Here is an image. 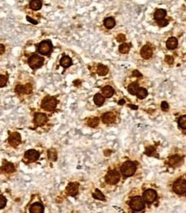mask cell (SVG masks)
<instances>
[{
    "instance_id": "1",
    "label": "cell",
    "mask_w": 186,
    "mask_h": 213,
    "mask_svg": "<svg viewBox=\"0 0 186 213\" xmlns=\"http://www.w3.org/2000/svg\"><path fill=\"white\" fill-rule=\"evenodd\" d=\"M121 171L122 174L125 177H130V176H132L135 173V171H136V166L132 161H126L121 166Z\"/></svg>"
},
{
    "instance_id": "2",
    "label": "cell",
    "mask_w": 186,
    "mask_h": 213,
    "mask_svg": "<svg viewBox=\"0 0 186 213\" xmlns=\"http://www.w3.org/2000/svg\"><path fill=\"white\" fill-rule=\"evenodd\" d=\"M57 105V101L54 97L51 96H47L45 97L41 102V107L45 110H54L55 109V107Z\"/></svg>"
},
{
    "instance_id": "3",
    "label": "cell",
    "mask_w": 186,
    "mask_h": 213,
    "mask_svg": "<svg viewBox=\"0 0 186 213\" xmlns=\"http://www.w3.org/2000/svg\"><path fill=\"white\" fill-rule=\"evenodd\" d=\"M129 205L133 211L139 212V211H141L145 207V201L141 197H135L131 199Z\"/></svg>"
},
{
    "instance_id": "4",
    "label": "cell",
    "mask_w": 186,
    "mask_h": 213,
    "mask_svg": "<svg viewBox=\"0 0 186 213\" xmlns=\"http://www.w3.org/2000/svg\"><path fill=\"white\" fill-rule=\"evenodd\" d=\"M28 62L32 69H37L43 65L44 60L42 57L39 56L37 54H33L32 56L30 57Z\"/></svg>"
},
{
    "instance_id": "5",
    "label": "cell",
    "mask_w": 186,
    "mask_h": 213,
    "mask_svg": "<svg viewBox=\"0 0 186 213\" xmlns=\"http://www.w3.org/2000/svg\"><path fill=\"white\" fill-rule=\"evenodd\" d=\"M173 191L178 194H185L186 192V180L183 179H178L173 184Z\"/></svg>"
},
{
    "instance_id": "6",
    "label": "cell",
    "mask_w": 186,
    "mask_h": 213,
    "mask_svg": "<svg viewBox=\"0 0 186 213\" xmlns=\"http://www.w3.org/2000/svg\"><path fill=\"white\" fill-rule=\"evenodd\" d=\"M52 49V43L50 41H43L38 45V51L40 54H47Z\"/></svg>"
},
{
    "instance_id": "7",
    "label": "cell",
    "mask_w": 186,
    "mask_h": 213,
    "mask_svg": "<svg viewBox=\"0 0 186 213\" xmlns=\"http://www.w3.org/2000/svg\"><path fill=\"white\" fill-rule=\"evenodd\" d=\"M105 179H106V182L110 185H115L119 179H120V175L118 174V172L115 171V170H111L110 171L106 176H105Z\"/></svg>"
},
{
    "instance_id": "8",
    "label": "cell",
    "mask_w": 186,
    "mask_h": 213,
    "mask_svg": "<svg viewBox=\"0 0 186 213\" xmlns=\"http://www.w3.org/2000/svg\"><path fill=\"white\" fill-rule=\"evenodd\" d=\"M157 198V193L154 190H152V189H148L147 191L144 192L143 193V199H144V201L148 202V203H152Z\"/></svg>"
},
{
    "instance_id": "9",
    "label": "cell",
    "mask_w": 186,
    "mask_h": 213,
    "mask_svg": "<svg viewBox=\"0 0 186 213\" xmlns=\"http://www.w3.org/2000/svg\"><path fill=\"white\" fill-rule=\"evenodd\" d=\"M21 142V136L17 132H13L9 136V143L12 147H17Z\"/></svg>"
},
{
    "instance_id": "10",
    "label": "cell",
    "mask_w": 186,
    "mask_h": 213,
    "mask_svg": "<svg viewBox=\"0 0 186 213\" xmlns=\"http://www.w3.org/2000/svg\"><path fill=\"white\" fill-rule=\"evenodd\" d=\"M40 154L36 150H34V149H30V150H28L25 154H24V157L25 159H27L28 161H36L38 158H39Z\"/></svg>"
},
{
    "instance_id": "11",
    "label": "cell",
    "mask_w": 186,
    "mask_h": 213,
    "mask_svg": "<svg viewBox=\"0 0 186 213\" xmlns=\"http://www.w3.org/2000/svg\"><path fill=\"white\" fill-rule=\"evenodd\" d=\"M47 121V117L45 114L43 113H36L35 115V119L34 122L36 125H42L44 123H46Z\"/></svg>"
},
{
    "instance_id": "12",
    "label": "cell",
    "mask_w": 186,
    "mask_h": 213,
    "mask_svg": "<svg viewBox=\"0 0 186 213\" xmlns=\"http://www.w3.org/2000/svg\"><path fill=\"white\" fill-rule=\"evenodd\" d=\"M78 191V184L77 183H69L67 187V192L68 195H71V196H74L77 194Z\"/></svg>"
},
{
    "instance_id": "13",
    "label": "cell",
    "mask_w": 186,
    "mask_h": 213,
    "mask_svg": "<svg viewBox=\"0 0 186 213\" xmlns=\"http://www.w3.org/2000/svg\"><path fill=\"white\" fill-rule=\"evenodd\" d=\"M141 56H142L144 59L148 60L149 58H151V56L152 55V48L150 46H148V45L144 46V47L141 48Z\"/></svg>"
},
{
    "instance_id": "14",
    "label": "cell",
    "mask_w": 186,
    "mask_h": 213,
    "mask_svg": "<svg viewBox=\"0 0 186 213\" xmlns=\"http://www.w3.org/2000/svg\"><path fill=\"white\" fill-rule=\"evenodd\" d=\"M102 119H103V122L104 123H107V124H110V123H112L115 122V116L111 113V112H107L105 114L103 115L102 116Z\"/></svg>"
},
{
    "instance_id": "15",
    "label": "cell",
    "mask_w": 186,
    "mask_h": 213,
    "mask_svg": "<svg viewBox=\"0 0 186 213\" xmlns=\"http://www.w3.org/2000/svg\"><path fill=\"white\" fill-rule=\"evenodd\" d=\"M30 212L31 213H42L44 212V207L40 203H35L31 205Z\"/></svg>"
},
{
    "instance_id": "16",
    "label": "cell",
    "mask_w": 186,
    "mask_h": 213,
    "mask_svg": "<svg viewBox=\"0 0 186 213\" xmlns=\"http://www.w3.org/2000/svg\"><path fill=\"white\" fill-rule=\"evenodd\" d=\"M178 46V40L175 37H171L166 41V47L169 49H174Z\"/></svg>"
},
{
    "instance_id": "17",
    "label": "cell",
    "mask_w": 186,
    "mask_h": 213,
    "mask_svg": "<svg viewBox=\"0 0 186 213\" xmlns=\"http://www.w3.org/2000/svg\"><path fill=\"white\" fill-rule=\"evenodd\" d=\"M102 92H103V96L105 97V98H111L112 95L114 94V89L112 88L111 86H105L103 88L102 90Z\"/></svg>"
},
{
    "instance_id": "18",
    "label": "cell",
    "mask_w": 186,
    "mask_h": 213,
    "mask_svg": "<svg viewBox=\"0 0 186 213\" xmlns=\"http://www.w3.org/2000/svg\"><path fill=\"white\" fill-rule=\"evenodd\" d=\"M166 15V11L165 10H162V9H159V10H157L154 13V18L156 20H162Z\"/></svg>"
},
{
    "instance_id": "19",
    "label": "cell",
    "mask_w": 186,
    "mask_h": 213,
    "mask_svg": "<svg viewBox=\"0 0 186 213\" xmlns=\"http://www.w3.org/2000/svg\"><path fill=\"white\" fill-rule=\"evenodd\" d=\"M60 65L63 68H68V67H70L72 65V60L68 56H63L61 58V60H60Z\"/></svg>"
},
{
    "instance_id": "20",
    "label": "cell",
    "mask_w": 186,
    "mask_h": 213,
    "mask_svg": "<svg viewBox=\"0 0 186 213\" xmlns=\"http://www.w3.org/2000/svg\"><path fill=\"white\" fill-rule=\"evenodd\" d=\"M42 3L40 0H31L30 3V6L31 9H33L34 10H38L41 8Z\"/></svg>"
},
{
    "instance_id": "21",
    "label": "cell",
    "mask_w": 186,
    "mask_h": 213,
    "mask_svg": "<svg viewBox=\"0 0 186 213\" xmlns=\"http://www.w3.org/2000/svg\"><path fill=\"white\" fill-rule=\"evenodd\" d=\"M139 88H140L139 87V84L137 82H134V83H132V84L129 85V86H128V92L132 95H136V92H137V91H138Z\"/></svg>"
},
{
    "instance_id": "22",
    "label": "cell",
    "mask_w": 186,
    "mask_h": 213,
    "mask_svg": "<svg viewBox=\"0 0 186 213\" xmlns=\"http://www.w3.org/2000/svg\"><path fill=\"white\" fill-rule=\"evenodd\" d=\"M2 169H3L5 173L10 174V173H13V172L15 171V167H14V165H13L12 163L6 162V163L3 166Z\"/></svg>"
},
{
    "instance_id": "23",
    "label": "cell",
    "mask_w": 186,
    "mask_h": 213,
    "mask_svg": "<svg viewBox=\"0 0 186 213\" xmlns=\"http://www.w3.org/2000/svg\"><path fill=\"white\" fill-rule=\"evenodd\" d=\"M181 161H182V159H181L179 156L174 155V156H172V157L170 158V160H169V164H170L171 166H172V167H176V166H178V165L181 162Z\"/></svg>"
},
{
    "instance_id": "24",
    "label": "cell",
    "mask_w": 186,
    "mask_h": 213,
    "mask_svg": "<svg viewBox=\"0 0 186 213\" xmlns=\"http://www.w3.org/2000/svg\"><path fill=\"white\" fill-rule=\"evenodd\" d=\"M94 102L97 106H101L104 102V97L101 94H96L94 97Z\"/></svg>"
},
{
    "instance_id": "25",
    "label": "cell",
    "mask_w": 186,
    "mask_h": 213,
    "mask_svg": "<svg viewBox=\"0 0 186 213\" xmlns=\"http://www.w3.org/2000/svg\"><path fill=\"white\" fill-rule=\"evenodd\" d=\"M115 25V21L112 17H108L104 20V26L107 29H112Z\"/></svg>"
},
{
    "instance_id": "26",
    "label": "cell",
    "mask_w": 186,
    "mask_h": 213,
    "mask_svg": "<svg viewBox=\"0 0 186 213\" xmlns=\"http://www.w3.org/2000/svg\"><path fill=\"white\" fill-rule=\"evenodd\" d=\"M98 123H99V119L97 117H91V118H89L87 120V124L92 128L97 127L98 125Z\"/></svg>"
},
{
    "instance_id": "27",
    "label": "cell",
    "mask_w": 186,
    "mask_h": 213,
    "mask_svg": "<svg viewBox=\"0 0 186 213\" xmlns=\"http://www.w3.org/2000/svg\"><path fill=\"white\" fill-rule=\"evenodd\" d=\"M109 69L107 67L104 66V65H98L97 67V73L100 75V76H104L108 73Z\"/></svg>"
},
{
    "instance_id": "28",
    "label": "cell",
    "mask_w": 186,
    "mask_h": 213,
    "mask_svg": "<svg viewBox=\"0 0 186 213\" xmlns=\"http://www.w3.org/2000/svg\"><path fill=\"white\" fill-rule=\"evenodd\" d=\"M136 95H137V97H138L140 99H145V98L147 97L148 92H147V90L144 89V88H139L138 91H137V92H136Z\"/></svg>"
},
{
    "instance_id": "29",
    "label": "cell",
    "mask_w": 186,
    "mask_h": 213,
    "mask_svg": "<svg viewBox=\"0 0 186 213\" xmlns=\"http://www.w3.org/2000/svg\"><path fill=\"white\" fill-rule=\"evenodd\" d=\"M47 156L49 158V160L53 161H55L57 160V152L55 149H49L48 150V153H47Z\"/></svg>"
},
{
    "instance_id": "30",
    "label": "cell",
    "mask_w": 186,
    "mask_h": 213,
    "mask_svg": "<svg viewBox=\"0 0 186 213\" xmlns=\"http://www.w3.org/2000/svg\"><path fill=\"white\" fill-rule=\"evenodd\" d=\"M92 196H93V198H94V199H98V200H104V201L105 200V197H104V194H103V193H102V192H101L99 190H97V189L95 191V192L93 193V195H92Z\"/></svg>"
},
{
    "instance_id": "31",
    "label": "cell",
    "mask_w": 186,
    "mask_h": 213,
    "mask_svg": "<svg viewBox=\"0 0 186 213\" xmlns=\"http://www.w3.org/2000/svg\"><path fill=\"white\" fill-rule=\"evenodd\" d=\"M119 51L121 54H127L129 51V46L126 43H123L119 47Z\"/></svg>"
},
{
    "instance_id": "32",
    "label": "cell",
    "mask_w": 186,
    "mask_h": 213,
    "mask_svg": "<svg viewBox=\"0 0 186 213\" xmlns=\"http://www.w3.org/2000/svg\"><path fill=\"white\" fill-rule=\"evenodd\" d=\"M178 124L182 129H186V116H183L178 119Z\"/></svg>"
},
{
    "instance_id": "33",
    "label": "cell",
    "mask_w": 186,
    "mask_h": 213,
    "mask_svg": "<svg viewBox=\"0 0 186 213\" xmlns=\"http://www.w3.org/2000/svg\"><path fill=\"white\" fill-rule=\"evenodd\" d=\"M155 152H156V151H155V148H154L153 147L150 146V147H148V148H146L145 154L149 155V156H151V155H153Z\"/></svg>"
},
{
    "instance_id": "34",
    "label": "cell",
    "mask_w": 186,
    "mask_h": 213,
    "mask_svg": "<svg viewBox=\"0 0 186 213\" xmlns=\"http://www.w3.org/2000/svg\"><path fill=\"white\" fill-rule=\"evenodd\" d=\"M7 83V77L4 75H0V87H3Z\"/></svg>"
},
{
    "instance_id": "35",
    "label": "cell",
    "mask_w": 186,
    "mask_h": 213,
    "mask_svg": "<svg viewBox=\"0 0 186 213\" xmlns=\"http://www.w3.org/2000/svg\"><path fill=\"white\" fill-rule=\"evenodd\" d=\"M6 202H7L6 199L3 196L0 195V209L3 208L6 205Z\"/></svg>"
},
{
    "instance_id": "36",
    "label": "cell",
    "mask_w": 186,
    "mask_h": 213,
    "mask_svg": "<svg viewBox=\"0 0 186 213\" xmlns=\"http://www.w3.org/2000/svg\"><path fill=\"white\" fill-rule=\"evenodd\" d=\"M165 62H167L168 64H172L173 63V57L171 56V55H167L165 57Z\"/></svg>"
},
{
    "instance_id": "37",
    "label": "cell",
    "mask_w": 186,
    "mask_h": 213,
    "mask_svg": "<svg viewBox=\"0 0 186 213\" xmlns=\"http://www.w3.org/2000/svg\"><path fill=\"white\" fill-rule=\"evenodd\" d=\"M117 41H119V42H122V41H125V39H126V37L124 35H122V34H120V35H118L117 36Z\"/></svg>"
},
{
    "instance_id": "38",
    "label": "cell",
    "mask_w": 186,
    "mask_h": 213,
    "mask_svg": "<svg viewBox=\"0 0 186 213\" xmlns=\"http://www.w3.org/2000/svg\"><path fill=\"white\" fill-rule=\"evenodd\" d=\"M168 24V21L167 20H159V25L160 26V27H164V26H166Z\"/></svg>"
},
{
    "instance_id": "39",
    "label": "cell",
    "mask_w": 186,
    "mask_h": 213,
    "mask_svg": "<svg viewBox=\"0 0 186 213\" xmlns=\"http://www.w3.org/2000/svg\"><path fill=\"white\" fill-rule=\"evenodd\" d=\"M161 109L163 110H165V111H166L168 109H169V105H168V104L166 103V102H162V104H161Z\"/></svg>"
},
{
    "instance_id": "40",
    "label": "cell",
    "mask_w": 186,
    "mask_h": 213,
    "mask_svg": "<svg viewBox=\"0 0 186 213\" xmlns=\"http://www.w3.org/2000/svg\"><path fill=\"white\" fill-rule=\"evenodd\" d=\"M133 75L134 76H135V77H141L142 75H141V72H139L137 71V70H135V71L133 72Z\"/></svg>"
},
{
    "instance_id": "41",
    "label": "cell",
    "mask_w": 186,
    "mask_h": 213,
    "mask_svg": "<svg viewBox=\"0 0 186 213\" xmlns=\"http://www.w3.org/2000/svg\"><path fill=\"white\" fill-rule=\"evenodd\" d=\"M3 52H4V46L0 44V54H3Z\"/></svg>"
},
{
    "instance_id": "42",
    "label": "cell",
    "mask_w": 186,
    "mask_h": 213,
    "mask_svg": "<svg viewBox=\"0 0 186 213\" xmlns=\"http://www.w3.org/2000/svg\"><path fill=\"white\" fill-rule=\"evenodd\" d=\"M123 104H125V101L122 99V100H120L119 101V105H123Z\"/></svg>"
},
{
    "instance_id": "43",
    "label": "cell",
    "mask_w": 186,
    "mask_h": 213,
    "mask_svg": "<svg viewBox=\"0 0 186 213\" xmlns=\"http://www.w3.org/2000/svg\"><path fill=\"white\" fill-rule=\"evenodd\" d=\"M130 107H131V108H133V109H137V107L135 106V105H130Z\"/></svg>"
}]
</instances>
